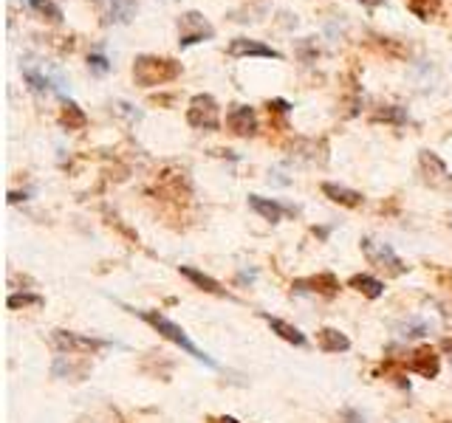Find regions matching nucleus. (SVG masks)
Returning <instances> with one entry per match:
<instances>
[{"instance_id":"7ed1b4c3","label":"nucleus","mask_w":452,"mask_h":423,"mask_svg":"<svg viewBox=\"0 0 452 423\" xmlns=\"http://www.w3.org/2000/svg\"><path fill=\"white\" fill-rule=\"evenodd\" d=\"M362 254L368 257V262L371 265H376L379 271H384L387 277H402L404 271H407V265H404V260L390 249L387 243H379V240H371V237H362Z\"/></svg>"},{"instance_id":"393cba45","label":"nucleus","mask_w":452,"mask_h":423,"mask_svg":"<svg viewBox=\"0 0 452 423\" xmlns=\"http://www.w3.org/2000/svg\"><path fill=\"white\" fill-rule=\"evenodd\" d=\"M424 333H430V324L424 319H407L402 324V336H407V339H421Z\"/></svg>"},{"instance_id":"4be33fe9","label":"nucleus","mask_w":452,"mask_h":423,"mask_svg":"<svg viewBox=\"0 0 452 423\" xmlns=\"http://www.w3.org/2000/svg\"><path fill=\"white\" fill-rule=\"evenodd\" d=\"M23 76H26L28 87H32V90H37V94H51V90L57 87L51 76L40 74V71H32V68H26V71H23Z\"/></svg>"},{"instance_id":"a211bd4d","label":"nucleus","mask_w":452,"mask_h":423,"mask_svg":"<svg viewBox=\"0 0 452 423\" xmlns=\"http://www.w3.org/2000/svg\"><path fill=\"white\" fill-rule=\"evenodd\" d=\"M322 195H328L340 206H359L362 203V192L348 189V187H337V184H322Z\"/></svg>"},{"instance_id":"20e7f679","label":"nucleus","mask_w":452,"mask_h":423,"mask_svg":"<svg viewBox=\"0 0 452 423\" xmlns=\"http://www.w3.org/2000/svg\"><path fill=\"white\" fill-rule=\"evenodd\" d=\"M213 37H215V28H213V23H209L201 12L181 14V20H178V45L181 48H190L195 43L213 40Z\"/></svg>"},{"instance_id":"5701e85b","label":"nucleus","mask_w":452,"mask_h":423,"mask_svg":"<svg viewBox=\"0 0 452 423\" xmlns=\"http://www.w3.org/2000/svg\"><path fill=\"white\" fill-rule=\"evenodd\" d=\"M373 122H390V125H407L410 122V116L404 113V107L399 105H390L384 110H376L373 113Z\"/></svg>"},{"instance_id":"a878e982","label":"nucleus","mask_w":452,"mask_h":423,"mask_svg":"<svg viewBox=\"0 0 452 423\" xmlns=\"http://www.w3.org/2000/svg\"><path fill=\"white\" fill-rule=\"evenodd\" d=\"M88 68H90V74L105 76V74L110 71V63H108L105 54H90V56H88Z\"/></svg>"},{"instance_id":"1a4fd4ad","label":"nucleus","mask_w":452,"mask_h":423,"mask_svg":"<svg viewBox=\"0 0 452 423\" xmlns=\"http://www.w3.org/2000/svg\"><path fill=\"white\" fill-rule=\"evenodd\" d=\"M407 370L410 373H418V375H424V378H435L441 373V358L435 355L433 347H418L410 361H407Z\"/></svg>"},{"instance_id":"f3484780","label":"nucleus","mask_w":452,"mask_h":423,"mask_svg":"<svg viewBox=\"0 0 452 423\" xmlns=\"http://www.w3.org/2000/svg\"><path fill=\"white\" fill-rule=\"evenodd\" d=\"M181 274H184L190 282H195L201 291H209V293H218V296H229L226 293V288L221 285V282H215L213 277H206V274H201V271H195V268H190V265H181Z\"/></svg>"},{"instance_id":"b1692460","label":"nucleus","mask_w":452,"mask_h":423,"mask_svg":"<svg viewBox=\"0 0 452 423\" xmlns=\"http://www.w3.org/2000/svg\"><path fill=\"white\" fill-rule=\"evenodd\" d=\"M43 302H46V299L37 296V293H12V296L6 299V305H9L12 311H17V308H32V305L40 308Z\"/></svg>"},{"instance_id":"39448f33","label":"nucleus","mask_w":452,"mask_h":423,"mask_svg":"<svg viewBox=\"0 0 452 423\" xmlns=\"http://www.w3.org/2000/svg\"><path fill=\"white\" fill-rule=\"evenodd\" d=\"M187 122L198 130H218L221 127V110H218V102L209 96V94H198L190 99V107H187Z\"/></svg>"},{"instance_id":"7c9ffc66","label":"nucleus","mask_w":452,"mask_h":423,"mask_svg":"<svg viewBox=\"0 0 452 423\" xmlns=\"http://www.w3.org/2000/svg\"><path fill=\"white\" fill-rule=\"evenodd\" d=\"M218 423H237V420H235V417H229V415H226V417H221V420H218Z\"/></svg>"},{"instance_id":"9b49d317","label":"nucleus","mask_w":452,"mask_h":423,"mask_svg":"<svg viewBox=\"0 0 452 423\" xmlns=\"http://www.w3.org/2000/svg\"><path fill=\"white\" fill-rule=\"evenodd\" d=\"M294 291H299V293L314 291V293H322V296H334L340 291V282H337L334 274H317L311 280H297L294 282Z\"/></svg>"},{"instance_id":"f257e3e1","label":"nucleus","mask_w":452,"mask_h":423,"mask_svg":"<svg viewBox=\"0 0 452 423\" xmlns=\"http://www.w3.org/2000/svg\"><path fill=\"white\" fill-rule=\"evenodd\" d=\"M133 313H139V316H141V319H144V322H147L150 327L156 330V333H161V336H164L167 342L178 344V347L184 350V353H190V355H193L195 361H201V364L213 367V370L218 367V364H215V358H213V355H206V353H204L201 347H195V344H193V339H190V336L184 333V327H178L175 322H170V319H167L164 313H156V311H133Z\"/></svg>"},{"instance_id":"bb28decb","label":"nucleus","mask_w":452,"mask_h":423,"mask_svg":"<svg viewBox=\"0 0 452 423\" xmlns=\"http://www.w3.org/2000/svg\"><path fill=\"white\" fill-rule=\"evenodd\" d=\"M113 107H116V113H122V116H128V118H130V122H139V118H141V113H139V110H133V105H128V102H116Z\"/></svg>"},{"instance_id":"6e6552de","label":"nucleus","mask_w":452,"mask_h":423,"mask_svg":"<svg viewBox=\"0 0 452 423\" xmlns=\"http://www.w3.org/2000/svg\"><path fill=\"white\" fill-rule=\"evenodd\" d=\"M226 54H229V56H235V59H240V56H266V59H280V56H283L280 51L268 48V45H263V43H257V40H249V37H235V40L229 43Z\"/></svg>"},{"instance_id":"aec40b11","label":"nucleus","mask_w":452,"mask_h":423,"mask_svg":"<svg viewBox=\"0 0 452 423\" xmlns=\"http://www.w3.org/2000/svg\"><path fill=\"white\" fill-rule=\"evenodd\" d=\"M26 6L48 23H63V9H59L54 0H26Z\"/></svg>"},{"instance_id":"f03ea898","label":"nucleus","mask_w":452,"mask_h":423,"mask_svg":"<svg viewBox=\"0 0 452 423\" xmlns=\"http://www.w3.org/2000/svg\"><path fill=\"white\" fill-rule=\"evenodd\" d=\"M175 76H181V63L167 56H153V54H141L133 63V79L139 87H153V85H164L173 82Z\"/></svg>"},{"instance_id":"9d476101","label":"nucleus","mask_w":452,"mask_h":423,"mask_svg":"<svg viewBox=\"0 0 452 423\" xmlns=\"http://www.w3.org/2000/svg\"><path fill=\"white\" fill-rule=\"evenodd\" d=\"M421 169H424L427 184H433V187H452V175L446 172L444 161L435 153H430V149L421 153Z\"/></svg>"},{"instance_id":"4468645a","label":"nucleus","mask_w":452,"mask_h":423,"mask_svg":"<svg viewBox=\"0 0 452 423\" xmlns=\"http://www.w3.org/2000/svg\"><path fill=\"white\" fill-rule=\"evenodd\" d=\"M317 344H320L322 353H345V350H351V339L345 333H340V330H334V327H322L317 333Z\"/></svg>"},{"instance_id":"6ab92c4d","label":"nucleus","mask_w":452,"mask_h":423,"mask_svg":"<svg viewBox=\"0 0 452 423\" xmlns=\"http://www.w3.org/2000/svg\"><path fill=\"white\" fill-rule=\"evenodd\" d=\"M348 285L356 288L359 293H365L368 299H379V296L384 293V282H379V280H373V277H368V274H356V277H351Z\"/></svg>"},{"instance_id":"cd10ccee","label":"nucleus","mask_w":452,"mask_h":423,"mask_svg":"<svg viewBox=\"0 0 452 423\" xmlns=\"http://www.w3.org/2000/svg\"><path fill=\"white\" fill-rule=\"evenodd\" d=\"M266 107H268V113H288L291 110V105L286 99H271Z\"/></svg>"},{"instance_id":"0eeeda50","label":"nucleus","mask_w":452,"mask_h":423,"mask_svg":"<svg viewBox=\"0 0 452 423\" xmlns=\"http://www.w3.org/2000/svg\"><path fill=\"white\" fill-rule=\"evenodd\" d=\"M226 127H229L235 136H255V133H257L255 107H249V105H232V107L226 110Z\"/></svg>"},{"instance_id":"412c9836","label":"nucleus","mask_w":452,"mask_h":423,"mask_svg":"<svg viewBox=\"0 0 452 423\" xmlns=\"http://www.w3.org/2000/svg\"><path fill=\"white\" fill-rule=\"evenodd\" d=\"M407 9L418 17V20H430L438 14L441 0H407Z\"/></svg>"},{"instance_id":"423d86ee","label":"nucleus","mask_w":452,"mask_h":423,"mask_svg":"<svg viewBox=\"0 0 452 423\" xmlns=\"http://www.w3.org/2000/svg\"><path fill=\"white\" fill-rule=\"evenodd\" d=\"M54 347H57L59 353L77 355V353H90V350L108 347V342L90 339V336H79V333H68V330H54Z\"/></svg>"},{"instance_id":"dca6fc26","label":"nucleus","mask_w":452,"mask_h":423,"mask_svg":"<svg viewBox=\"0 0 452 423\" xmlns=\"http://www.w3.org/2000/svg\"><path fill=\"white\" fill-rule=\"evenodd\" d=\"M249 206L257 212L260 218H266V220H271V223H277V220L283 218V212H286L277 200H268V198H260V195H249Z\"/></svg>"},{"instance_id":"c756f323","label":"nucleus","mask_w":452,"mask_h":423,"mask_svg":"<svg viewBox=\"0 0 452 423\" xmlns=\"http://www.w3.org/2000/svg\"><path fill=\"white\" fill-rule=\"evenodd\" d=\"M359 3H362V6H368V9H376V6L384 3V0H359Z\"/></svg>"},{"instance_id":"2eb2a0df","label":"nucleus","mask_w":452,"mask_h":423,"mask_svg":"<svg viewBox=\"0 0 452 423\" xmlns=\"http://www.w3.org/2000/svg\"><path fill=\"white\" fill-rule=\"evenodd\" d=\"M59 125L68 127V130H82L88 125V116H85V110L77 102L66 99L63 102V113H59Z\"/></svg>"},{"instance_id":"c85d7f7f","label":"nucleus","mask_w":452,"mask_h":423,"mask_svg":"<svg viewBox=\"0 0 452 423\" xmlns=\"http://www.w3.org/2000/svg\"><path fill=\"white\" fill-rule=\"evenodd\" d=\"M342 423H365V417H362L359 412H351V409H348V412H345V420H342Z\"/></svg>"},{"instance_id":"ddd939ff","label":"nucleus","mask_w":452,"mask_h":423,"mask_svg":"<svg viewBox=\"0 0 452 423\" xmlns=\"http://www.w3.org/2000/svg\"><path fill=\"white\" fill-rule=\"evenodd\" d=\"M263 319H266L268 327L275 330L280 339H286L288 344H297V347H306V344H308L306 333H303V330H297L294 324H288V322H283V319H277V316H268V313H263Z\"/></svg>"},{"instance_id":"f8f14e48","label":"nucleus","mask_w":452,"mask_h":423,"mask_svg":"<svg viewBox=\"0 0 452 423\" xmlns=\"http://www.w3.org/2000/svg\"><path fill=\"white\" fill-rule=\"evenodd\" d=\"M105 23H130L136 14V0H102Z\"/></svg>"}]
</instances>
